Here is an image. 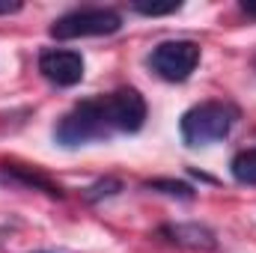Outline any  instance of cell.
Wrapping results in <instances>:
<instances>
[{"mask_svg": "<svg viewBox=\"0 0 256 253\" xmlns=\"http://www.w3.org/2000/svg\"><path fill=\"white\" fill-rule=\"evenodd\" d=\"M122 27V15L110 6H86V9H72L60 15L51 24L54 39H86V36H110Z\"/></svg>", "mask_w": 256, "mask_h": 253, "instance_id": "cell-3", "label": "cell"}, {"mask_svg": "<svg viewBox=\"0 0 256 253\" xmlns=\"http://www.w3.org/2000/svg\"><path fill=\"white\" fill-rule=\"evenodd\" d=\"M0 179H3V182H18V185H27V188H39V190H45L48 196H63L60 185H54V182L45 179L42 173H30V170H24V167H3V170H0Z\"/></svg>", "mask_w": 256, "mask_h": 253, "instance_id": "cell-7", "label": "cell"}, {"mask_svg": "<svg viewBox=\"0 0 256 253\" xmlns=\"http://www.w3.org/2000/svg\"><path fill=\"white\" fill-rule=\"evenodd\" d=\"M15 12H21L18 0H0V15H15Z\"/></svg>", "mask_w": 256, "mask_h": 253, "instance_id": "cell-11", "label": "cell"}, {"mask_svg": "<svg viewBox=\"0 0 256 253\" xmlns=\"http://www.w3.org/2000/svg\"><path fill=\"white\" fill-rule=\"evenodd\" d=\"M200 45L191 39H167L161 45L152 48L149 54V68L161 78V80H170V84H182L194 74V68L200 66Z\"/></svg>", "mask_w": 256, "mask_h": 253, "instance_id": "cell-4", "label": "cell"}, {"mask_svg": "<svg viewBox=\"0 0 256 253\" xmlns=\"http://www.w3.org/2000/svg\"><path fill=\"white\" fill-rule=\"evenodd\" d=\"M39 72L45 80L57 86H78L84 80V57L72 48H42Z\"/></svg>", "mask_w": 256, "mask_h": 253, "instance_id": "cell-5", "label": "cell"}, {"mask_svg": "<svg viewBox=\"0 0 256 253\" xmlns=\"http://www.w3.org/2000/svg\"><path fill=\"white\" fill-rule=\"evenodd\" d=\"M170 244H179V248H188V250H214L218 248V238L214 232L206 226V224H164L158 230Z\"/></svg>", "mask_w": 256, "mask_h": 253, "instance_id": "cell-6", "label": "cell"}, {"mask_svg": "<svg viewBox=\"0 0 256 253\" xmlns=\"http://www.w3.org/2000/svg\"><path fill=\"white\" fill-rule=\"evenodd\" d=\"M146 188L161 190L167 196H179V200H194V188L185 182H173V179H155V182H146Z\"/></svg>", "mask_w": 256, "mask_h": 253, "instance_id": "cell-9", "label": "cell"}, {"mask_svg": "<svg viewBox=\"0 0 256 253\" xmlns=\"http://www.w3.org/2000/svg\"><path fill=\"white\" fill-rule=\"evenodd\" d=\"M230 173L238 185H256V146L254 149H242L232 155L230 161Z\"/></svg>", "mask_w": 256, "mask_h": 253, "instance_id": "cell-8", "label": "cell"}, {"mask_svg": "<svg viewBox=\"0 0 256 253\" xmlns=\"http://www.w3.org/2000/svg\"><path fill=\"white\" fill-rule=\"evenodd\" d=\"M238 122V108L230 102H202L194 104L191 110L182 114L179 134L185 140V146H212L224 137H230V131Z\"/></svg>", "mask_w": 256, "mask_h": 253, "instance_id": "cell-2", "label": "cell"}, {"mask_svg": "<svg viewBox=\"0 0 256 253\" xmlns=\"http://www.w3.org/2000/svg\"><path fill=\"white\" fill-rule=\"evenodd\" d=\"M131 9H134V12H140V15L155 18V15H170V12H179V9H182V3H131Z\"/></svg>", "mask_w": 256, "mask_h": 253, "instance_id": "cell-10", "label": "cell"}, {"mask_svg": "<svg viewBox=\"0 0 256 253\" xmlns=\"http://www.w3.org/2000/svg\"><path fill=\"white\" fill-rule=\"evenodd\" d=\"M36 253H42V250H36Z\"/></svg>", "mask_w": 256, "mask_h": 253, "instance_id": "cell-13", "label": "cell"}, {"mask_svg": "<svg viewBox=\"0 0 256 253\" xmlns=\"http://www.w3.org/2000/svg\"><path fill=\"white\" fill-rule=\"evenodd\" d=\"M146 102L134 86H120L108 96L78 102L54 126V140L74 149L96 140H110L114 134H134L146 122Z\"/></svg>", "mask_w": 256, "mask_h": 253, "instance_id": "cell-1", "label": "cell"}, {"mask_svg": "<svg viewBox=\"0 0 256 253\" xmlns=\"http://www.w3.org/2000/svg\"><path fill=\"white\" fill-rule=\"evenodd\" d=\"M242 9H244L248 15H256V3H242Z\"/></svg>", "mask_w": 256, "mask_h": 253, "instance_id": "cell-12", "label": "cell"}]
</instances>
